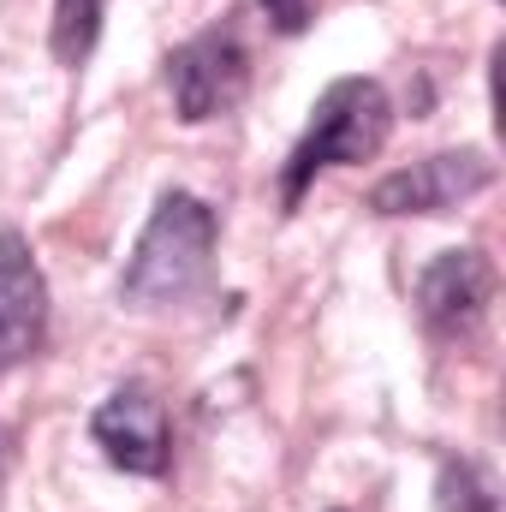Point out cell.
Listing matches in <instances>:
<instances>
[{"label": "cell", "mask_w": 506, "mask_h": 512, "mask_svg": "<svg viewBox=\"0 0 506 512\" xmlns=\"http://www.w3.org/2000/svg\"><path fill=\"white\" fill-rule=\"evenodd\" d=\"M215 239H221V221L203 197L191 191H167L131 251L126 274H120V298L131 310H167V304H185L191 292H203L209 268H215Z\"/></svg>", "instance_id": "6da1fadb"}, {"label": "cell", "mask_w": 506, "mask_h": 512, "mask_svg": "<svg viewBox=\"0 0 506 512\" xmlns=\"http://www.w3.org/2000/svg\"><path fill=\"white\" fill-rule=\"evenodd\" d=\"M387 131H393V102H387V90H381L376 78H340V84H328L322 102L310 108L304 137L292 143V155L280 167V203L298 209L304 191L316 185V173L370 161L387 143Z\"/></svg>", "instance_id": "7a4b0ae2"}, {"label": "cell", "mask_w": 506, "mask_h": 512, "mask_svg": "<svg viewBox=\"0 0 506 512\" xmlns=\"http://www.w3.org/2000/svg\"><path fill=\"white\" fill-rule=\"evenodd\" d=\"M245 84H251V54H245L233 24H215L167 54V90H173V114L185 126L233 114Z\"/></svg>", "instance_id": "3957f363"}, {"label": "cell", "mask_w": 506, "mask_h": 512, "mask_svg": "<svg viewBox=\"0 0 506 512\" xmlns=\"http://www.w3.org/2000/svg\"><path fill=\"white\" fill-rule=\"evenodd\" d=\"M489 185H495V161L483 149H447V155H429V161L387 173L370 191V209L376 215H447Z\"/></svg>", "instance_id": "277c9868"}, {"label": "cell", "mask_w": 506, "mask_h": 512, "mask_svg": "<svg viewBox=\"0 0 506 512\" xmlns=\"http://www.w3.org/2000/svg\"><path fill=\"white\" fill-rule=\"evenodd\" d=\"M495 304V262L483 251H441L417 280V310L435 340H471Z\"/></svg>", "instance_id": "5b68a950"}, {"label": "cell", "mask_w": 506, "mask_h": 512, "mask_svg": "<svg viewBox=\"0 0 506 512\" xmlns=\"http://www.w3.org/2000/svg\"><path fill=\"white\" fill-rule=\"evenodd\" d=\"M90 435H96V447H102L120 471H131V477H161V471H167L173 435H167V405L155 399V387H143V382L114 387V393L96 405Z\"/></svg>", "instance_id": "8992f818"}, {"label": "cell", "mask_w": 506, "mask_h": 512, "mask_svg": "<svg viewBox=\"0 0 506 512\" xmlns=\"http://www.w3.org/2000/svg\"><path fill=\"white\" fill-rule=\"evenodd\" d=\"M48 334V280L18 233H0V376L18 370Z\"/></svg>", "instance_id": "52a82bcc"}, {"label": "cell", "mask_w": 506, "mask_h": 512, "mask_svg": "<svg viewBox=\"0 0 506 512\" xmlns=\"http://www.w3.org/2000/svg\"><path fill=\"white\" fill-rule=\"evenodd\" d=\"M102 12H108V0H54V30H48V42H54V60H60V66L78 72V66L96 54Z\"/></svg>", "instance_id": "ba28073f"}, {"label": "cell", "mask_w": 506, "mask_h": 512, "mask_svg": "<svg viewBox=\"0 0 506 512\" xmlns=\"http://www.w3.org/2000/svg\"><path fill=\"white\" fill-rule=\"evenodd\" d=\"M435 507L441 512H501V495H495V483H489L483 465L447 459L441 465V483H435Z\"/></svg>", "instance_id": "9c48e42d"}, {"label": "cell", "mask_w": 506, "mask_h": 512, "mask_svg": "<svg viewBox=\"0 0 506 512\" xmlns=\"http://www.w3.org/2000/svg\"><path fill=\"white\" fill-rule=\"evenodd\" d=\"M262 18H268L280 36H298V30L316 18V0H262Z\"/></svg>", "instance_id": "30bf717a"}, {"label": "cell", "mask_w": 506, "mask_h": 512, "mask_svg": "<svg viewBox=\"0 0 506 512\" xmlns=\"http://www.w3.org/2000/svg\"><path fill=\"white\" fill-rule=\"evenodd\" d=\"M6 471H12V435H6V423H0V489H6Z\"/></svg>", "instance_id": "8fae6325"}]
</instances>
